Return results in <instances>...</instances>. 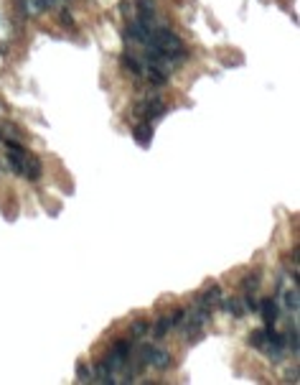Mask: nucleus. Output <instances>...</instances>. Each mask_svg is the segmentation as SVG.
<instances>
[{
  "instance_id": "1",
  "label": "nucleus",
  "mask_w": 300,
  "mask_h": 385,
  "mask_svg": "<svg viewBox=\"0 0 300 385\" xmlns=\"http://www.w3.org/2000/svg\"><path fill=\"white\" fill-rule=\"evenodd\" d=\"M148 49L158 51L165 61H183L186 59V44L170 28H155L148 38Z\"/></svg>"
},
{
  "instance_id": "2",
  "label": "nucleus",
  "mask_w": 300,
  "mask_h": 385,
  "mask_svg": "<svg viewBox=\"0 0 300 385\" xmlns=\"http://www.w3.org/2000/svg\"><path fill=\"white\" fill-rule=\"evenodd\" d=\"M138 360L143 362V365H150V368H155V370H168L170 365H173V357H170V352L163 350V347H153V345H143Z\"/></svg>"
},
{
  "instance_id": "3",
  "label": "nucleus",
  "mask_w": 300,
  "mask_h": 385,
  "mask_svg": "<svg viewBox=\"0 0 300 385\" xmlns=\"http://www.w3.org/2000/svg\"><path fill=\"white\" fill-rule=\"evenodd\" d=\"M222 298H224V293H222V286H209L206 291H201L199 296H196V306H204V309H217L219 304H222Z\"/></svg>"
},
{
  "instance_id": "4",
  "label": "nucleus",
  "mask_w": 300,
  "mask_h": 385,
  "mask_svg": "<svg viewBox=\"0 0 300 385\" xmlns=\"http://www.w3.org/2000/svg\"><path fill=\"white\" fill-rule=\"evenodd\" d=\"M44 176V163L38 156H26V166H23V179L28 181H38Z\"/></svg>"
},
{
  "instance_id": "5",
  "label": "nucleus",
  "mask_w": 300,
  "mask_h": 385,
  "mask_svg": "<svg viewBox=\"0 0 300 385\" xmlns=\"http://www.w3.org/2000/svg\"><path fill=\"white\" fill-rule=\"evenodd\" d=\"M260 311H262V319H265V327H275V322H277V301L272 296H267V298L260 301Z\"/></svg>"
},
{
  "instance_id": "6",
  "label": "nucleus",
  "mask_w": 300,
  "mask_h": 385,
  "mask_svg": "<svg viewBox=\"0 0 300 385\" xmlns=\"http://www.w3.org/2000/svg\"><path fill=\"white\" fill-rule=\"evenodd\" d=\"M127 36H130L133 41H140V44H148L150 28L145 23H140V20H133V23H127Z\"/></svg>"
},
{
  "instance_id": "7",
  "label": "nucleus",
  "mask_w": 300,
  "mask_h": 385,
  "mask_svg": "<svg viewBox=\"0 0 300 385\" xmlns=\"http://www.w3.org/2000/svg\"><path fill=\"white\" fill-rule=\"evenodd\" d=\"M26 151H8V166H10V171L15 176H23V166H26Z\"/></svg>"
},
{
  "instance_id": "8",
  "label": "nucleus",
  "mask_w": 300,
  "mask_h": 385,
  "mask_svg": "<svg viewBox=\"0 0 300 385\" xmlns=\"http://www.w3.org/2000/svg\"><path fill=\"white\" fill-rule=\"evenodd\" d=\"M18 3H20V13L28 15V18H38L41 13L46 10L44 0H18Z\"/></svg>"
},
{
  "instance_id": "9",
  "label": "nucleus",
  "mask_w": 300,
  "mask_h": 385,
  "mask_svg": "<svg viewBox=\"0 0 300 385\" xmlns=\"http://www.w3.org/2000/svg\"><path fill=\"white\" fill-rule=\"evenodd\" d=\"M222 306L234 316V319H239V316H244V311H247V306H244V301L242 298H237V296H231V298H222Z\"/></svg>"
},
{
  "instance_id": "10",
  "label": "nucleus",
  "mask_w": 300,
  "mask_h": 385,
  "mask_svg": "<svg viewBox=\"0 0 300 385\" xmlns=\"http://www.w3.org/2000/svg\"><path fill=\"white\" fill-rule=\"evenodd\" d=\"M133 135L140 145H150V140H153V128H150V123H138Z\"/></svg>"
},
{
  "instance_id": "11",
  "label": "nucleus",
  "mask_w": 300,
  "mask_h": 385,
  "mask_svg": "<svg viewBox=\"0 0 300 385\" xmlns=\"http://www.w3.org/2000/svg\"><path fill=\"white\" fill-rule=\"evenodd\" d=\"M247 345L254 347V350H265V345H267V329H254V332H249Z\"/></svg>"
},
{
  "instance_id": "12",
  "label": "nucleus",
  "mask_w": 300,
  "mask_h": 385,
  "mask_svg": "<svg viewBox=\"0 0 300 385\" xmlns=\"http://www.w3.org/2000/svg\"><path fill=\"white\" fill-rule=\"evenodd\" d=\"M92 375H94V380H97V383H115V378H112V370L107 368V365H104L102 360H99L97 365H94Z\"/></svg>"
},
{
  "instance_id": "13",
  "label": "nucleus",
  "mask_w": 300,
  "mask_h": 385,
  "mask_svg": "<svg viewBox=\"0 0 300 385\" xmlns=\"http://www.w3.org/2000/svg\"><path fill=\"white\" fill-rule=\"evenodd\" d=\"M168 329H173V324H170V314H163V316H158V322L153 327V337L160 339V337L168 334Z\"/></svg>"
},
{
  "instance_id": "14",
  "label": "nucleus",
  "mask_w": 300,
  "mask_h": 385,
  "mask_svg": "<svg viewBox=\"0 0 300 385\" xmlns=\"http://www.w3.org/2000/svg\"><path fill=\"white\" fill-rule=\"evenodd\" d=\"M145 77H148L150 82H153V84H158V87H165V84H168V77H165V72H163L160 67H153V64H150V67H148Z\"/></svg>"
},
{
  "instance_id": "15",
  "label": "nucleus",
  "mask_w": 300,
  "mask_h": 385,
  "mask_svg": "<svg viewBox=\"0 0 300 385\" xmlns=\"http://www.w3.org/2000/svg\"><path fill=\"white\" fill-rule=\"evenodd\" d=\"M148 332H150V322H148V319H135L133 327H130V337L133 339H143Z\"/></svg>"
},
{
  "instance_id": "16",
  "label": "nucleus",
  "mask_w": 300,
  "mask_h": 385,
  "mask_svg": "<svg viewBox=\"0 0 300 385\" xmlns=\"http://www.w3.org/2000/svg\"><path fill=\"white\" fill-rule=\"evenodd\" d=\"M242 288H244V293H247V291H257V288H260V273H257V270L244 273V278H242Z\"/></svg>"
},
{
  "instance_id": "17",
  "label": "nucleus",
  "mask_w": 300,
  "mask_h": 385,
  "mask_svg": "<svg viewBox=\"0 0 300 385\" xmlns=\"http://www.w3.org/2000/svg\"><path fill=\"white\" fill-rule=\"evenodd\" d=\"M285 306H288L290 311H298V309H300V293H298V288H290V291L285 293Z\"/></svg>"
},
{
  "instance_id": "18",
  "label": "nucleus",
  "mask_w": 300,
  "mask_h": 385,
  "mask_svg": "<svg viewBox=\"0 0 300 385\" xmlns=\"http://www.w3.org/2000/svg\"><path fill=\"white\" fill-rule=\"evenodd\" d=\"M242 301H244L247 311H260V301H257V296H254V291H247V293L242 296Z\"/></svg>"
},
{
  "instance_id": "19",
  "label": "nucleus",
  "mask_w": 300,
  "mask_h": 385,
  "mask_svg": "<svg viewBox=\"0 0 300 385\" xmlns=\"http://www.w3.org/2000/svg\"><path fill=\"white\" fill-rule=\"evenodd\" d=\"M122 64H125L127 69H133L135 74H143V67H140V64H138V61H135L130 54H125V56H122Z\"/></svg>"
},
{
  "instance_id": "20",
  "label": "nucleus",
  "mask_w": 300,
  "mask_h": 385,
  "mask_svg": "<svg viewBox=\"0 0 300 385\" xmlns=\"http://www.w3.org/2000/svg\"><path fill=\"white\" fill-rule=\"evenodd\" d=\"M92 378V370L87 368V365H84V362H79V365H76V380H81V383H87Z\"/></svg>"
},
{
  "instance_id": "21",
  "label": "nucleus",
  "mask_w": 300,
  "mask_h": 385,
  "mask_svg": "<svg viewBox=\"0 0 300 385\" xmlns=\"http://www.w3.org/2000/svg\"><path fill=\"white\" fill-rule=\"evenodd\" d=\"M186 314H188L186 309H176L173 316H170V324H173V327H181V324L186 322Z\"/></svg>"
},
{
  "instance_id": "22",
  "label": "nucleus",
  "mask_w": 300,
  "mask_h": 385,
  "mask_svg": "<svg viewBox=\"0 0 300 385\" xmlns=\"http://www.w3.org/2000/svg\"><path fill=\"white\" fill-rule=\"evenodd\" d=\"M59 13H61V23H64V26H72V23H74L72 15H69V10H59Z\"/></svg>"
},
{
  "instance_id": "23",
  "label": "nucleus",
  "mask_w": 300,
  "mask_h": 385,
  "mask_svg": "<svg viewBox=\"0 0 300 385\" xmlns=\"http://www.w3.org/2000/svg\"><path fill=\"white\" fill-rule=\"evenodd\" d=\"M288 383H298V370H290L288 373Z\"/></svg>"
},
{
  "instance_id": "24",
  "label": "nucleus",
  "mask_w": 300,
  "mask_h": 385,
  "mask_svg": "<svg viewBox=\"0 0 300 385\" xmlns=\"http://www.w3.org/2000/svg\"><path fill=\"white\" fill-rule=\"evenodd\" d=\"M44 5H46V8H54V5H56V0H44Z\"/></svg>"
}]
</instances>
